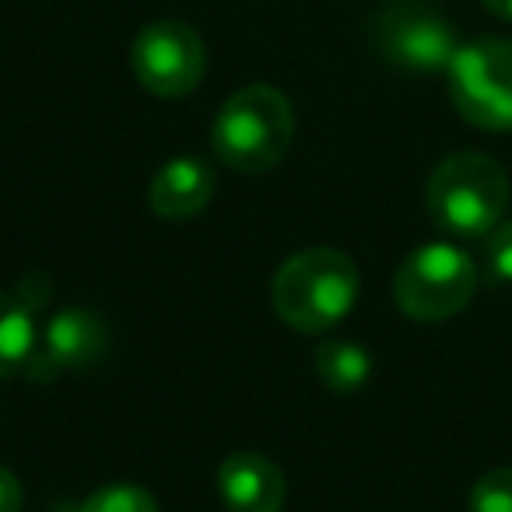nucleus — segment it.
<instances>
[{"label": "nucleus", "instance_id": "obj_1", "mask_svg": "<svg viewBox=\"0 0 512 512\" xmlns=\"http://www.w3.org/2000/svg\"><path fill=\"white\" fill-rule=\"evenodd\" d=\"M362 271L344 249L313 246L288 256L271 278V306L295 334H327L355 309Z\"/></svg>", "mask_w": 512, "mask_h": 512}, {"label": "nucleus", "instance_id": "obj_2", "mask_svg": "<svg viewBox=\"0 0 512 512\" xmlns=\"http://www.w3.org/2000/svg\"><path fill=\"white\" fill-rule=\"evenodd\" d=\"M509 200V172L484 151H453L425 183L428 218L453 239H484L505 218Z\"/></svg>", "mask_w": 512, "mask_h": 512}, {"label": "nucleus", "instance_id": "obj_3", "mask_svg": "<svg viewBox=\"0 0 512 512\" xmlns=\"http://www.w3.org/2000/svg\"><path fill=\"white\" fill-rule=\"evenodd\" d=\"M295 141V109L274 85H246L225 99L211 127V148L228 169L264 176L285 162Z\"/></svg>", "mask_w": 512, "mask_h": 512}, {"label": "nucleus", "instance_id": "obj_4", "mask_svg": "<svg viewBox=\"0 0 512 512\" xmlns=\"http://www.w3.org/2000/svg\"><path fill=\"white\" fill-rule=\"evenodd\" d=\"M477 264L453 242H428L404 256L393 274V302L414 323H446L470 306L477 292Z\"/></svg>", "mask_w": 512, "mask_h": 512}, {"label": "nucleus", "instance_id": "obj_5", "mask_svg": "<svg viewBox=\"0 0 512 512\" xmlns=\"http://www.w3.org/2000/svg\"><path fill=\"white\" fill-rule=\"evenodd\" d=\"M456 113L477 130H512V39L484 36L463 43L446 71Z\"/></svg>", "mask_w": 512, "mask_h": 512}, {"label": "nucleus", "instance_id": "obj_6", "mask_svg": "<svg viewBox=\"0 0 512 512\" xmlns=\"http://www.w3.org/2000/svg\"><path fill=\"white\" fill-rule=\"evenodd\" d=\"M372 46L390 67L418 78L446 74L460 50L449 18L428 0H386L372 15Z\"/></svg>", "mask_w": 512, "mask_h": 512}, {"label": "nucleus", "instance_id": "obj_7", "mask_svg": "<svg viewBox=\"0 0 512 512\" xmlns=\"http://www.w3.org/2000/svg\"><path fill=\"white\" fill-rule=\"evenodd\" d=\"M130 71L144 92L158 99H183L207 74V46L193 25L155 18L130 43Z\"/></svg>", "mask_w": 512, "mask_h": 512}, {"label": "nucleus", "instance_id": "obj_8", "mask_svg": "<svg viewBox=\"0 0 512 512\" xmlns=\"http://www.w3.org/2000/svg\"><path fill=\"white\" fill-rule=\"evenodd\" d=\"M109 348V330L99 313L92 309H60L39 327V341L32 351V362L25 376L32 383H53L64 372H85L106 355Z\"/></svg>", "mask_w": 512, "mask_h": 512}, {"label": "nucleus", "instance_id": "obj_9", "mask_svg": "<svg viewBox=\"0 0 512 512\" xmlns=\"http://www.w3.org/2000/svg\"><path fill=\"white\" fill-rule=\"evenodd\" d=\"M285 495V474L271 456L242 449L221 460L218 498L228 512H281Z\"/></svg>", "mask_w": 512, "mask_h": 512}, {"label": "nucleus", "instance_id": "obj_10", "mask_svg": "<svg viewBox=\"0 0 512 512\" xmlns=\"http://www.w3.org/2000/svg\"><path fill=\"white\" fill-rule=\"evenodd\" d=\"M214 197V172L204 158H169L151 179V211L165 221H190L207 211Z\"/></svg>", "mask_w": 512, "mask_h": 512}, {"label": "nucleus", "instance_id": "obj_11", "mask_svg": "<svg viewBox=\"0 0 512 512\" xmlns=\"http://www.w3.org/2000/svg\"><path fill=\"white\" fill-rule=\"evenodd\" d=\"M39 341L36 313L25 306L22 295L0 292V379H11L32 362V351Z\"/></svg>", "mask_w": 512, "mask_h": 512}, {"label": "nucleus", "instance_id": "obj_12", "mask_svg": "<svg viewBox=\"0 0 512 512\" xmlns=\"http://www.w3.org/2000/svg\"><path fill=\"white\" fill-rule=\"evenodd\" d=\"M313 365H316L320 383L327 386L330 393H341V397L358 393L372 379V355L365 351V344L344 341V337L316 344Z\"/></svg>", "mask_w": 512, "mask_h": 512}, {"label": "nucleus", "instance_id": "obj_13", "mask_svg": "<svg viewBox=\"0 0 512 512\" xmlns=\"http://www.w3.org/2000/svg\"><path fill=\"white\" fill-rule=\"evenodd\" d=\"M81 512H162L144 484L113 481L95 488L92 495L81 502Z\"/></svg>", "mask_w": 512, "mask_h": 512}, {"label": "nucleus", "instance_id": "obj_14", "mask_svg": "<svg viewBox=\"0 0 512 512\" xmlns=\"http://www.w3.org/2000/svg\"><path fill=\"white\" fill-rule=\"evenodd\" d=\"M467 512H512V467H495L474 481Z\"/></svg>", "mask_w": 512, "mask_h": 512}, {"label": "nucleus", "instance_id": "obj_15", "mask_svg": "<svg viewBox=\"0 0 512 512\" xmlns=\"http://www.w3.org/2000/svg\"><path fill=\"white\" fill-rule=\"evenodd\" d=\"M484 274L491 285H512V218H502L484 235Z\"/></svg>", "mask_w": 512, "mask_h": 512}, {"label": "nucleus", "instance_id": "obj_16", "mask_svg": "<svg viewBox=\"0 0 512 512\" xmlns=\"http://www.w3.org/2000/svg\"><path fill=\"white\" fill-rule=\"evenodd\" d=\"M22 481L0 463V512H22Z\"/></svg>", "mask_w": 512, "mask_h": 512}, {"label": "nucleus", "instance_id": "obj_17", "mask_svg": "<svg viewBox=\"0 0 512 512\" xmlns=\"http://www.w3.org/2000/svg\"><path fill=\"white\" fill-rule=\"evenodd\" d=\"M481 4L495 18H502V22H512V0H481Z\"/></svg>", "mask_w": 512, "mask_h": 512}]
</instances>
